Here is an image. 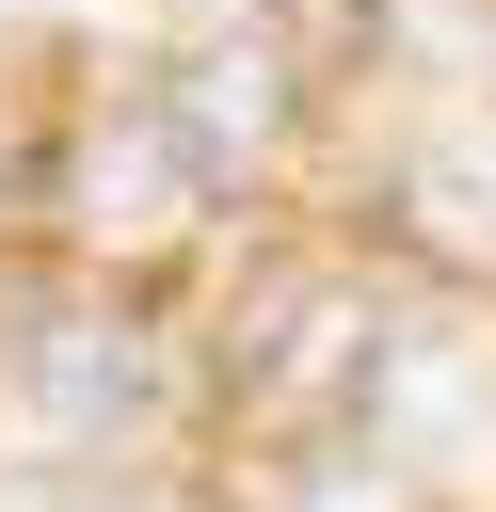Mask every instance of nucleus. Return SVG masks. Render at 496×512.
<instances>
[{
    "label": "nucleus",
    "mask_w": 496,
    "mask_h": 512,
    "mask_svg": "<svg viewBox=\"0 0 496 512\" xmlns=\"http://www.w3.org/2000/svg\"><path fill=\"white\" fill-rule=\"evenodd\" d=\"M144 400H160L144 336H112V320H48V336H32V416H48V432H128Z\"/></svg>",
    "instance_id": "f257e3e1"
},
{
    "label": "nucleus",
    "mask_w": 496,
    "mask_h": 512,
    "mask_svg": "<svg viewBox=\"0 0 496 512\" xmlns=\"http://www.w3.org/2000/svg\"><path fill=\"white\" fill-rule=\"evenodd\" d=\"M192 192H208V160H192L160 112L96 128V160H80V208H96V224H160V208H192Z\"/></svg>",
    "instance_id": "f03ea898"
},
{
    "label": "nucleus",
    "mask_w": 496,
    "mask_h": 512,
    "mask_svg": "<svg viewBox=\"0 0 496 512\" xmlns=\"http://www.w3.org/2000/svg\"><path fill=\"white\" fill-rule=\"evenodd\" d=\"M272 96H288V80H272L256 48H208V64L176 80V112H160V128H176V144L224 176V160H256V144H272Z\"/></svg>",
    "instance_id": "7ed1b4c3"
},
{
    "label": "nucleus",
    "mask_w": 496,
    "mask_h": 512,
    "mask_svg": "<svg viewBox=\"0 0 496 512\" xmlns=\"http://www.w3.org/2000/svg\"><path fill=\"white\" fill-rule=\"evenodd\" d=\"M64 512H80V496H64Z\"/></svg>",
    "instance_id": "20e7f679"
}]
</instances>
